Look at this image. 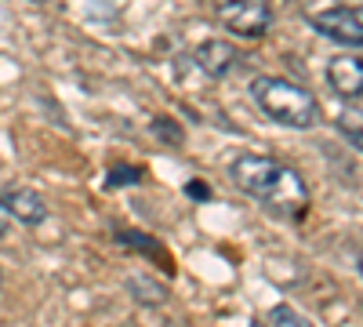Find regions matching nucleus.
<instances>
[{"mask_svg": "<svg viewBox=\"0 0 363 327\" xmlns=\"http://www.w3.org/2000/svg\"><path fill=\"white\" fill-rule=\"evenodd\" d=\"M229 174H233V182L244 189L247 196L262 200L265 207H272V211L284 215V218H298L309 207L306 182H301L291 167H284L280 160H272V157L244 153V157L233 160Z\"/></svg>", "mask_w": 363, "mask_h": 327, "instance_id": "nucleus-1", "label": "nucleus"}, {"mask_svg": "<svg viewBox=\"0 0 363 327\" xmlns=\"http://www.w3.org/2000/svg\"><path fill=\"white\" fill-rule=\"evenodd\" d=\"M251 95L255 102L262 106V113L269 121H277L284 128H294V131H309L320 124V102L313 92H306L301 84H291L284 77H258L251 84Z\"/></svg>", "mask_w": 363, "mask_h": 327, "instance_id": "nucleus-2", "label": "nucleus"}, {"mask_svg": "<svg viewBox=\"0 0 363 327\" xmlns=\"http://www.w3.org/2000/svg\"><path fill=\"white\" fill-rule=\"evenodd\" d=\"M215 15L229 33L247 37V40L265 37L269 26H272L269 0H215Z\"/></svg>", "mask_w": 363, "mask_h": 327, "instance_id": "nucleus-3", "label": "nucleus"}, {"mask_svg": "<svg viewBox=\"0 0 363 327\" xmlns=\"http://www.w3.org/2000/svg\"><path fill=\"white\" fill-rule=\"evenodd\" d=\"M309 26L320 37H330L338 44H356L363 48V4L352 8H330V11H316L309 18Z\"/></svg>", "mask_w": 363, "mask_h": 327, "instance_id": "nucleus-4", "label": "nucleus"}, {"mask_svg": "<svg viewBox=\"0 0 363 327\" xmlns=\"http://www.w3.org/2000/svg\"><path fill=\"white\" fill-rule=\"evenodd\" d=\"M327 84L342 99H363V55H335L327 66Z\"/></svg>", "mask_w": 363, "mask_h": 327, "instance_id": "nucleus-5", "label": "nucleus"}, {"mask_svg": "<svg viewBox=\"0 0 363 327\" xmlns=\"http://www.w3.org/2000/svg\"><path fill=\"white\" fill-rule=\"evenodd\" d=\"M193 58H196V66H200L211 80H222V77L233 73V66H236V58H240V55H236L233 44H225V40H218V37H211V40L196 44Z\"/></svg>", "mask_w": 363, "mask_h": 327, "instance_id": "nucleus-6", "label": "nucleus"}, {"mask_svg": "<svg viewBox=\"0 0 363 327\" xmlns=\"http://www.w3.org/2000/svg\"><path fill=\"white\" fill-rule=\"evenodd\" d=\"M4 207H8V215L15 222H26V226H40L48 218V204L37 189H29V186H11L4 196Z\"/></svg>", "mask_w": 363, "mask_h": 327, "instance_id": "nucleus-7", "label": "nucleus"}, {"mask_svg": "<svg viewBox=\"0 0 363 327\" xmlns=\"http://www.w3.org/2000/svg\"><path fill=\"white\" fill-rule=\"evenodd\" d=\"M113 236H116V240L124 244V248L142 251V255H149L153 262H164V270H171V265H167V251H164V244H160V240H153V236H145L142 229H116Z\"/></svg>", "mask_w": 363, "mask_h": 327, "instance_id": "nucleus-8", "label": "nucleus"}, {"mask_svg": "<svg viewBox=\"0 0 363 327\" xmlns=\"http://www.w3.org/2000/svg\"><path fill=\"white\" fill-rule=\"evenodd\" d=\"M128 291H131V299L142 302V306H160L167 302V287L153 277H145V273H131L128 277Z\"/></svg>", "mask_w": 363, "mask_h": 327, "instance_id": "nucleus-9", "label": "nucleus"}, {"mask_svg": "<svg viewBox=\"0 0 363 327\" xmlns=\"http://www.w3.org/2000/svg\"><path fill=\"white\" fill-rule=\"evenodd\" d=\"M335 128H338V135H342L349 145H356V150L363 153V109H342Z\"/></svg>", "mask_w": 363, "mask_h": 327, "instance_id": "nucleus-10", "label": "nucleus"}, {"mask_svg": "<svg viewBox=\"0 0 363 327\" xmlns=\"http://www.w3.org/2000/svg\"><path fill=\"white\" fill-rule=\"evenodd\" d=\"M269 327H316V323H313L309 316H301L294 306H272Z\"/></svg>", "mask_w": 363, "mask_h": 327, "instance_id": "nucleus-11", "label": "nucleus"}, {"mask_svg": "<svg viewBox=\"0 0 363 327\" xmlns=\"http://www.w3.org/2000/svg\"><path fill=\"white\" fill-rule=\"evenodd\" d=\"M135 186V182H142V167H131V164H116L109 174H106V186Z\"/></svg>", "mask_w": 363, "mask_h": 327, "instance_id": "nucleus-12", "label": "nucleus"}, {"mask_svg": "<svg viewBox=\"0 0 363 327\" xmlns=\"http://www.w3.org/2000/svg\"><path fill=\"white\" fill-rule=\"evenodd\" d=\"M149 128H153V135L164 138L167 145H182V138H186V135H182V128H178L174 121H167V116H157V121L149 124Z\"/></svg>", "mask_w": 363, "mask_h": 327, "instance_id": "nucleus-13", "label": "nucleus"}, {"mask_svg": "<svg viewBox=\"0 0 363 327\" xmlns=\"http://www.w3.org/2000/svg\"><path fill=\"white\" fill-rule=\"evenodd\" d=\"M8 229H11V215H8L4 200H0V240H4V236H8Z\"/></svg>", "mask_w": 363, "mask_h": 327, "instance_id": "nucleus-14", "label": "nucleus"}, {"mask_svg": "<svg viewBox=\"0 0 363 327\" xmlns=\"http://www.w3.org/2000/svg\"><path fill=\"white\" fill-rule=\"evenodd\" d=\"M186 193H193L196 200H207V196H211V189H207L203 182H189V186H186Z\"/></svg>", "mask_w": 363, "mask_h": 327, "instance_id": "nucleus-15", "label": "nucleus"}, {"mask_svg": "<svg viewBox=\"0 0 363 327\" xmlns=\"http://www.w3.org/2000/svg\"><path fill=\"white\" fill-rule=\"evenodd\" d=\"M359 273H363V251H359Z\"/></svg>", "mask_w": 363, "mask_h": 327, "instance_id": "nucleus-16", "label": "nucleus"}, {"mask_svg": "<svg viewBox=\"0 0 363 327\" xmlns=\"http://www.w3.org/2000/svg\"><path fill=\"white\" fill-rule=\"evenodd\" d=\"M0 284H4V277H0Z\"/></svg>", "mask_w": 363, "mask_h": 327, "instance_id": "nucleus-17", "label": "nucleus"}, {"mask_svg": "<svg viewBox=\"0 0 363 327\" xmlns=\"http://www.w3.org/2000/svg\"><path fill=\"white\" fill-rule=\"evenodd\" d=\"M37 4H40V0H37Z\"/></svg>", "mask_w": 363, "mask_h": 327, "instance_id": "nucleus-18", "label": "nucleus"}]
</instances>
